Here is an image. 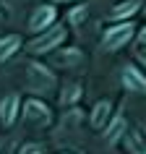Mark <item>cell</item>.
I'll use <instances>...</instances> for the list:
<instances>
[{"label": "cell", "instance_id": "cell-13", "mask_svg": "<svg viewBox=\"0 0 146 154\" xmlns=\"http://www.w3.org/2000/svg\"><path fill=\"white\" fill-rule=\"evenodd\" d=\"M123 128H125V120H123V118H117V120L112 123V128H107V138H110V141H115V138H117V133H120Z\"/></svg>", "mask_w": 146, "mask_h": 154}, {"label": "cell", "instance_id": "cell-1", "mask_svg": "<svg viewBox=\"0 0 146 154\" xmlns=\"http://www.w3.org/2000/svg\"><path fill=\"white\" fill-rule=\"evenodd\" d=\"M50 86H55V76H52L47 68L32 63L29 65V89L32 91H47Z\"/></svg>", "mask_w": 146, "mask_h": 154}, {"label": "cell", "instance_id": "cell-7", "mask_svg": "<svg viewBox=\"0 0 146 154\" xmlns=\"http://www.w3.org/2000/svg\"><path fill=\"white\" fill-rule=\"evenodd\" d=\"M18 115V97L16 94H8V97L0 99V123L3 125H13Z\"/></svg>", "mask_w": 146, "mask_h": 154}, {"label": "cell", "instance_id": "cell-12", "mask_svg": "<svg viewBox=\"0 0 146 154\" xmlns=\"http://www.w3.org/2000/svg\"><path fill=\"white\" fill-rule=\"evenodd\" d=\"M78 97H81V86H78V84H73L71 89H65V94H63V105H71V102H76Z\"/></svg>", "mask_w": 146, "mask_h": 154}, {"label": "cell", "instance_id": "cell-14", "mask_svg": "<svg viewBox=\"0 0 146 154\" xmlns=\"http://www.w3.org/2000/svg\"><path fill=\"white\" fill-rule=\"evenodd\" d=\"M44 149H42V144H24L21 149H18V154H42Z\"/></svg>", "mask_w": 146, "mask_h": 154}, {"label": "cell", "instance_id": "cell-16", "mask_svg": "<svg viewBox=\"0 0 146 154\" xmlns=\"http://www.w3.org/2000/svg\"><path fill=\"white\" fill-rule=\"evenodd\" d=\"M84 13H86V8H84V5H78V8H76V11L71 13V21H73V24H76V21H81V16H84Z\"/></svg>", "mask_w": 146, "mask_h": 154}, {"label": "cell", "instance_id": "cell-4", "mask_svg": "<svg viewBox=\"0 0 146 154\" xmlns=\"http://www.w3.org/2000/svg\"><path fill=\"white\" fill-rule=\"evenodd\" d=\"M133 24H120V26H112V29H107L105 34V47L107 50H120L125 42L133 37Z\"/></svg>", "mask_w": 146, "mask_h": 154}, {"label": "cell", "instance_id": "cell-3", "mask_svg": "<svg viewBox=\"0 0 146 154\" xmlns=\"http://www.w3.org/2000/svg\"><path fill=\"white\" fill-rule=\"evenodd\" d=\"M63 39H65V29L63 26H55V29H50L47 34H42L39 39H34L32 45H29V50H32V52H47V50H55Z\"/></svg>", "mask_w": 146, "mask_h": 154}, {"label": "cell", "instance_id": "cell-6", "mask_svg": "<svg viewBox=\"0 0 146 154\" xmlns=\"http://www.w3.org/2000/svg\"><path fill=\"white\" fill-rule=\"evenodd\" d=\"M123 84H125L130 91H138V94L146 91V76L138 71L136 65H125V71H123Z\"/></svg>", "mask_w": 146, "mask_h": 154}, {"label": "cell", "instance_id": "cell-9", "mask_svg": "<svg viewBox=\"0 0 146 154\" xmlns=\"http://www.w3.org/2000/svg\"><path fill=\"white\" fill-rule=\"evenodd\" d=\"M110 112H112V105H110V102H99L97 107H94V112H91V125H94V128H102V125H105L107 123V118H110Z\"/></svg>", "mask_w": 146, "mask_h": 154}, {"label": "cell", "instance_id": "cell-11", "mask_svg": "<svg viewBox=\"0 0 146 154\" xmlns=\"http://www.w3.org/2000/svg\"><path fill=\"white\" fill-rule=\"evenodd\" d=\"M125 144H128L130 154H146V141L141 138V133H136V131H128V133H125Z\"/></svg>", "mask_w": 146, "mask_h": 154}, {"label": "cell", "instance_id": "cell-8", "mask_svg": "<svg viewBox=\"0 0 146 154\" xmlns=\"http://www.w3.org/2000/svg\"><path fill=\"white\" fill-rule=\"evenodd\" d=\"M18 47H21V37H18V34H5V37H0V63L8 60L11 55H16Z\"/></svg>", "mask_w": 146, "mask_h": 154}, {"label": "cell", "instance_id": "cell-2", "mask_svg": "<svg viewBox=\"0 0 146 154\" xmlns=\"http://www.w3.org/2000/svg\"><path fill=\"white\" fill-rule=\"evenodd\" d=\"M24 118L29 123H34V125H50V120H52L50 107L44 102H39V99H29L24 105Z\"/></svg>", "mask_w": 146, "mask_h": 154}, {"label": "cell", "instance_id": "cell-15", "mask_svg": "<svg viewBox=\"0 0 146 154\" xmlns=\"http://www.w3.org/2000/svg\"><path fill=\"white\" fill-rule=\"evenodd\" d=\"M78 57H81V52H76V50H71V52H65V55H63V63H76Z\"/></svg>", "mask_w": 146, "mask_h": 154}, {"label": "cell", "instance_id": "cell-5", "mask_svg": "<svg viewBox=\"0 0 146 154\" xmlns=\"http://www.w3.org/2000/svg\"><path fill=\"white\" fill-rule=\"evenodd\" d=\"M55 8L52 5H39V8L32 13V18H29V32H44L52 21H55Z\"/></svg>", "mask_w": 146, "mask_h": 154}, {"label": "cell", "instance_id": "cell-10", "mask_svg": "<svg viewBox=\"0 0 146 154\" xmlns=\"http://www.w3.org/2000/svg\"><path fill=\"white\" fill-rule=\"evenodd\" d=\"M138 5H141V0H123L120 5H115V8H112L110 16H112V18H130L138 11Z\"/></svg>", "mask_w": 146, "mask_h": 154}, {"label": "cell", "instance_id": "cell-17", "mask_svg": "<svg viewBox=\"0 0 146 154\" xmlns=\"http://www.w3.org/2000/svg\"><path fill=\"white\" fill-rule=\"evenodd\" d=\"M141 42H144V45H146V29H144V32H141Z\"/></svg>", "mask_w": 146, "mask_h": 154}]
</instances>
